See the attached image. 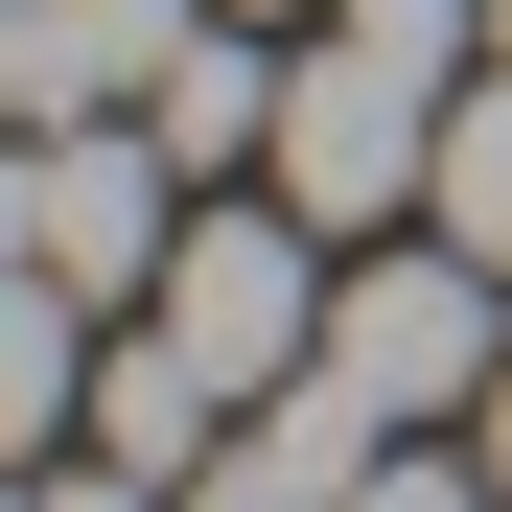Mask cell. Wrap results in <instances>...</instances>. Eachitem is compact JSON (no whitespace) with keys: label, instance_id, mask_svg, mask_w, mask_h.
<instances>
[{"label":"cell","instance_id":"cell-2","mask_svg":"<svg viewBox=\"0 0 512 512\" xmlns=\"http://www.w3.org/2000/svg\"><path fill=\"white\" fill-rule=\"evenodd\" d=\"M303 233H326L303 187H256V210H233V187H187V256H163V303H140V326H187V373H210L233 419H256V396L326 350V280H303Z\"/></svg>","mask_w":512,"mask_h":512},{"label":"cell","instance_id":"cell-5","mask_svg":"<svg viewBox=\"0 0 512 512\" xmlns=\"http://www.w3.org/2000/svg\"><path fill=\"white\" fill-rule=\"evenodd\" d=\"M187 24H210V0H0V94H24V117H140Z\"/></svg>","mask_w":512,"mask_h":512},{"label":"cell","instance_id":"cell-10","mask_svg":"<svg viewBox=\"0 0 512 512\" xmlns=\"http://www.w3.org/2000/svg\"><path fill=\"white\" fill-rule=\"evenodd\" d=\"M350 489H373V466H326L303 419H256V443H210V466H187V512H350Z\"/></svg>","mask_w":512,"mask_h":512},{"label":"cell","instance_id":"cell-11","mask_svg":"<svg viewBox=\"0 0 512 512\" xmlns=\"http://www.w3.org/2000/svg\"><path fill=\"white\" fill-rule=\"evenodd\" d=\"M24 512H187V489H163V466H117V443H47V489Z\"/></svg>","mask_w":512,"mask_h":512},{"label":"cell","instance_id":"cell-14","mask_svg":"<svg viewBox=\"0 0 512 512\" xmlns=\"http://www.w3.org/2000/svg\"><path fill=\"white\" fill-rule=\"evenodd\" d=\"M233 24H280V0H233Z\"/></svg>","mask_w":512,"mask_h":512},{"label":"cell","instance_id":"cell-9","mask_svg":"<svg viewBox=\"0 0 512 512\" xmlns=\"http://www.w3.org/2000/svg\"><path fill=\"white\" fill-rule=\"evenodd\" d=\"M419 210H443V233L489 256V280H512V47L466 70V117H443V187H419Z\"/></svg>","mask_w":512,"mask_h":512},{"label":"cell","instance_id":"cell-8","mask_svg":"<svg viewBox=\"0 0 512 512\" xmlns=\"http://www.w3.org/2000/svg\"><path fill=\"white\" fill-rule=\"evenodd\" d=\"M210 419H233V396L187 373V326H117V350H94V443H117V466L187 489V466H210Z\"/></svg>","mask_w":512,"mask_h":512},{"label":"cell","instance_id":"cell-7","mask_svg":"<svg viewBox=\"0 0 512 512\" xmlns=\"http://www.w3.org/2000/svg\"><path fill=\"white\" fill-rule=\"evenodd\" d=\"M0 443H94V303H70L47 256L0 280Z\"/></svg>","mask_w":512,"mask_h":512},{"label":"cell","instance_id":"cell-3","mask_svg":"<svg viewBox=\"0 0 512 512\" xmlns=\"http://www.w3.org/2000/svg\"><path fill=\"white\" fill-rule=\"evenodd\" d=\"M24 256L70 303H163V256H187V163H163V117H24Z\"/></svg>","mask_w":512,"mask_h":512},{"label":"cell","instance_id":"cell-4","mask_svg":"<svg viewBox=\"0 0 512 512\" xmlns=\"http://www.w3.org/2000/svg\"><path fill=\"white\" fill-rule=\"evenodd\" d=\"M326 373H350L373 419H489V373H512V326H489V256L466 233H419V256H350L326 280Z\"/></svg>","mask_w":512,"mask_h":512},{"label":"cell","instance_id":"cell-6","mask_svg":"<svg viewBox=\"0 0 512 512\" xmlns=\"http://www.w3.org/2000/svg\"><path fill=\"white\" fill-rule=\"evenodd\" d=\"M140 117H163V163H187V187H233V163H280V47H233V24H187Z\"/></svg>","mask_w":512,"mask_h":512},{"label":"cell","instance_id":"cell-1","mask_svg":"<svg viewBox=\"0 0 512 512\" xmlns=\"http://www.w3.org/2000/svg\"><path fill=\"white\" fill-rule=\"evenodd\" d=\"M466 70H489V24H466V0H326V47L280 70V163H256V187H303L326 233L419 210V187H443Z\"/></svg>","mask_w":512,"mask_h":512},{"label":"cell","instance_id":"cell-12","mask_svg":"<svg viewBox=\"0 0 512 512\" xmlns=\"http://www.w3.org/2000/svg\"><path fill=\"white\" fill-rule=\"evenodd\" d=\"M350 512H512V489H489V466H419V443H396V466H373Z\"/></svg>","mask_w":512,"mask_h":512},{"label":"cell","instance_id":"cell-13","mask_svg":"<svg viewBox=\"0 0 512 512\" xmlns=\"http://www.w3.org/2000/svg\"><path fill=\"white\" fill-rule=\"evenodd\" d=\"M489 489H512V373H489Z\"/></svg>","mask_w":512,"mask_h":512}]
</instances>
